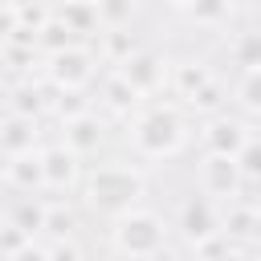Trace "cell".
Here are the masks:
<instances>
[{
	"label": "cell",
	"mask_w": 261,
	"mask_h": 261,
	"mask_svg": "<svg viewBox=\"0 0 261 261\" xmlns=\"http://www.w3.org/2000/svg\"><path fill=\"white\" fill-rule=\"evenodd\" d=\"M184 12H188L196 24L216 29V24H224V20H228V0H192Z\"/></svg>",
	"instance_id": "cell-24"
},
{
	"label": "cell",
	"mask_w": 261,
	"mask_h": 261,
	"mask_svg": "<svg viewBox=\"0 0 261 261\" xmlns=\"http://www.w3.org/2000/svg\"><path fill=\"white\" fill-rule=\"evenodd\" d=\"M45 253H49V261H86L73 237H69V241H49V245H45Z\"/></svg>",
	"instance_id": "cell-28"
},
{
	"label": "cell",
	"mask_w": 261,
	"mask_h": 261,
	"mask_svg": "<svg viewBox=\"0 0 261 261\" xmlns=\"http://www.w3.org/2000/svg\"><path fill=\"white\" fill-rule=\"evenodd\" d=\"M94 12H98L102 29H126L130 16H135V0H98Z\"/></svg>",
	"instance_id": "cell-23"
},
{
	"label": "cell",
	"mask_w": 261,
	"mask_h": 261,
	"mask_svg": "<svg viewBox=\"0 0 261 261\" xmlns=\"http://www.w3.org/2000/svg\"><path fill=\"white\" fill-rule=\"evenodd\" d=\"M102 143H106V122L94 110H82V114L65 118V126H61V147L65 151H73L77 159H90V155H98Z\"/></svg>",
	"instance_id": "cell-9"
},
{
	"label": "cell",
	"mask_w": 261,
	"mask_h": 261,
	"mask_svg": "<svg viewBox=\"0 0 261 261\" xmlns=\"http://www.w3.org/2000/svg\"><path fill=\"white\" fill-rule=\"evenodd\" d=\"M53 16L82 41V37H94V33H102V24H98V12H94V4L90 0H69V4H57L53 8Z\"/></svg>",
	"instance_id": "cell-15"
},
{
	"label": "cell",
	"mask_w": 261,
	"mask_h": 261,
	"mask_svg": "<svg viewBox=\"0 0 261 261\" xmlns=\"http://www.w3.org/2000/svg\"><path fill=\"white\" fill-rule=\"evenodd\" d=\"M98 41H102V45H98V57H106L110 65H122V61L139 49V45H135V37H130L126 29H102V33H98Z\"/></svg>",
	"instance_id": "cell-22"
},
{
	"label": "cell",
	"mask_w": 261,
	"mask_h": 261,
	"mask_svg": "<svg viewBox=\"0 0 261 261\" xmlns=\"http://www.w3.org/2000/svg\"><path fill=\"white\" fill-rule=\"evenodd\" d=\"M196 184H200V196H208L212 204L216 200H237L245 192V179H241V171L228 155H204L200 167H196Z\"/></svg>",
	"instance_id": "cell-7"
},
{
	"label": "cell",
	"mask_w": 261,
	"mask_h": 261,
	"mask_svg": "<svg viewBox=\"0 0 261 261\" xmlns=\"http://www.w3.org/2000/svg\"><path fill=\"white\" fill-rule=\"evenodd\" d=\"M53 4H69V0H53Z\"/></svg>",
	"instance_id": "cell-33"
},
{
	"label": "cell",
	"mask_w": 261,
	"mask_h": 261,
	"mask_svg": "<svg viewBox=\"0 0 261 261\" xmlns=\"http://www.w3.org/2000/svg\"><path fill=\"white\" fill-rule=\"evenodd\" d=\"M37 139H41V126H37V118L8 114V110H4V118H0V155H4V159L33 151V147H37Z\"/></svg>",
	"instance_id": "cell-12"
},
{
	"label": "cell",
	"mask_w": 261,
	"mask_h": 261,
	"mask_svg": "<svg viewBox=\"0 0 261 261\" xmlns=\"http://www.w3.org/2000/svg\"><path fill=\"white\" fill-rule=\"evenodd\" d=\"M33 45L41 49V53H61V49H69V45H77V37L49 12L41 24H37V33H33Z\"/></svg>",
	"instance_id": "cell-20"
},
{
	"label": "cell",
	"mask_w": 261,
	"mask_h": 261,
	"mask_svg": "<svg viewBox=\"0 0 261 261\" xmlns=\"http://www.w3.org/2000/svg\"><path fill=\"white\" fill-rule=\"evenodd\" d=\"M212 261H249V253H245L241 245H228V249H224L220 257H212Z\"/></svg>",
	"instance_id": "cell-30"
},
{
	"label": "cell",
	"mask_w": 261,
	"mask_h": 261,
	"mask_svg": "<svg viewBox=\"0 0 261 261\" xmlns=\"http://www.w3.org/2000/svg\"><path fill=\"white\" fill-rule=\"evenodd\" d=\"M232 106L241 110L237 118H245V122H253L261 114V69L237 73V82H232Z\"/></svg>",
	"instance_id": "cell-16"
},
{
	"label": "cell",
	"mask_w": 261,
	"mask_h": 261,
	"mask_svg": "<svg viewBox=\"0 0 261 261\" xmlns=\"http://www.w3.org/2000/svg\"><path fill=\"white\" fill-rule=\"evenodd\" d=\"M175 228H179V237L192 245V249H200L204 241H212L216 232H220V212H216V204L208 200V196H200V192H192L184 204H179V216H175Z\"/></svg>",
	"instance_id": "cell-8"
},
{
	"label": "cell",
	"mask_w": 261,
	"mask_h": 261,
	"mask_svg": "<svg viewBox=\"0 0 261 261\" xmlns=\"http://www.w3.org/2000/svg\"><path fill=\"white\" fill-rule=\"evenodd\" d=\"M188 143V122L179 114V106H147L135 114L130 126V147L139 159H175Z\"/></svg>",
	"instance_id": "cell-2"
},
{
	"label": "cell",
	"mask_w": 261,
	"mask_h": 261,
	"mask_svg": "<svg viewBox=\"0 0 261 261\" xmlns=\"http://www.w3.org/2000/svg\"><path fill=\"white\" fill-rule=\"evenodd\" d=\"M8 261H49V253H45V241H24Z\"/></svg>",
	"instance_id": "cell-29"
},
{
	"label": "cell",
	"mask_w": 261,
	"mask_h": 261,
	"mask_svg": "<svg viewBox=\"0 0 261 261\" xmlns=\"http://www.w3.org/2000/svg\"><path fill=\"white\" fill-rule=\"evenodd\" d=\"M228 61L237 65V73H245V69H261V33H257V29L237 33L232 45H228Z\"/></svg>",
	"instance_id": "cell-18"
},
{
	"label": "cell",
	"mask_w": 261,
	"mask_h": 261,
	"mask_svg": "<svg viewBox=\"0 0 261 261\" xmlns=\"http://www.w3.org/2000/svg\"><path fill=\"white\" fill-rule=\"evenodd\" d=\"M257 228H261V216H257V204L253 200H228V212L220 216V237L224 241H253L257 237Z\"/></svg>",
	"instance_id": "cell-13"
},
{
	"label": "cell",
	"mask_w": 261,
	"mask_h": 261,
	"mask_svg": "<svg viewBox=\"0 0 261 261\" xmlns=\"http://www.w3.org/2000/svg\"><path fill=\"white\" fill-rule=\"evenodd\" d=\"M94 69H98V57L82 41L61 49V53H49V82H53V90H86Z\"/></svg>",
	"instance_id": "cell-4"
},
{
	"label": "cell",
	"mask_w": 261,
	"mask_h": 261,
	"mask_svg": "<svg viewBox=\"0 0 261 261\" xmlns=\"http://www.w3.org/2000/svg\"><path fill=\"white\" fill-rule=\"evenodd\" d=\"M82 192H86V204L94 212L118 216V212L139 204V196L147 192V179L130 163H98L94 171L82 175Z\"/></svg>",
	"instance_id": "cell-1"
},
{
	"label": "cell",
	"mask_w": 261,
	"mask_h": 261,
	"mask_svg": "<svg viewBox=\"0 0 261 261\" xmlns=\"http://www.w3.org/2000/svg\"><path fill=\"white\" fill-rule=\"evenodd\" d=\"M41 106H45V98H41V90H37L33 82L16 86V90H12V98H8V114H24V118H37V114H41Z\"/></svg>",
	"instance_id": "cell-25"
},
{
	"label": "cell",
	"mask_w": 261,
	"mask_h": 261,
	"mask_svg": "<svg viewBox=\"0 0 261 261\" xmlns=\"http://www.w3.org/2000/svg\"><path fill=\"white\" fill-rule=\"evenodd\" d=\"M224 98H228V94H224L216 82H208V86H204L200 94H192L184 106H192V110H200V114H208V118H212V114H220V110H224Z\"/></svg>",
	"instance_id": "cell-26"
},
{
	"label": "cell",
	"mask_w": 261,
	"mask_h": 261,
	"mask_svg": "<svg viewBox=\"0 0 261 261\" xmlns=\"http://www.w3.org/2000/svg\"><path fill=\"white\" fill-rule=\"evenodd\" d=\"M77 232V212L69 204H45V224H41V237L49 241H69Z\"/></svg>",
	"instance_id": "cell-21"
},
{
	"label": "cell",
	"mask_w": 261,
	"mask_h": 261,
	"mask_svg": "<svg viewBox=\"0 0 261 261\" xmlns=\"http://www.w3.org/2000/svg\"><path fill=\"white\" fill-rule=\"evenodd\" d=\"M163 4H167V8H179V12H184V8L192 4V0H163Z\"/></svg>",
	"instance_id": "cell-32"
},
{
	"label": "cell",
	"mask_w": 261,
	"mask_h": 261,
	"mask_svg": "<svg viewBox=\"0 0 261 261\" xmlns=\"http://www.w3.org/2000/svg\"><path fill=\"white\" fill-rule=\"evenodd\" d=\"M41 175H45V192H73L82 184V159L61 143L41 147Z\"/></svg>",
	"instance_id": "cell-10"
},
{
	"label": "cell",
	"mask_w": 261,
	"mask_h": 261,
	"mask_svg": "<svg viewBox=\"0 0 261 261\" xmlns=\"http://www.w3.org/2000/svg\"><path fill=\"white\" fill-rule=\"evenodd\" d=\"M4 184L20 196H41L45 192V175H41V147L4 159Z\"/></svg>",
	"instance_id": "cell-11"
},
{
	"label": "cell",
	"mask_w": 261,
	"mask_h": 261,
	"mask_svg": "<svg viewBox=\"0 0 261 261\" xmlns=\"http://www.w3.org/2000/svg\"><path fill=\"white\" fill-rule=\"evenodd\" d=\"M167 232L171 224L151 212V208H126L114 216V228H110V245L118 257H130V261H155L163 249H167Z\"/></svg>",
	"instance_id": "cell-3"
},
{
	"label": "cell",
	"mask_w": 261,
	"mask_h": 261,
	"mask_svg": "<svg viewBox=\"0 0 261 261\" xmlns=\"http://www.w3.org/2000/svg\"><path fill=\"white\" fill-rule=\"evenodd\" d=\"M249 139H253V122H245V118H237V114H228V110L204 118V126H200L204 155H228V159H232Z\"/></svg>",
	"instance_id": "cell-6"
},
{
	"label": "cell",
	"mask_w": 261,
	"mask_h": 261,
	"mask_svg": "<svg viewBox=\"0 0 261 261\" xmlns=\"http://www.w3.org/2000/svg\"><path fill=\"white\" fill-rule=\"evenodd\" d=\"M167 69H171V61L159 53V49H135L122 65H114V73L139 94V98H147V94H155L163 82H167Z\"/></svg>",
	"instance_id": "cell-5"
},
{
	"label": "cell",
	"mask_w": 261,
	"mask_h": 261,
	"mask_svg": "<svg viewBox=\"0 0 261 261\" xmlns=\"http://www.w3.org/2000/svg\"><path fill=\"white\" fill-rule=\"evenodd\" d=\"M24 241H33V237H24V232H20L16 224H8V220L0 224V257H4V261H8V257L24 245Z\"/></svg>",
	"instance_id": "cell-27"
},
{
	"label": "cell",
	"mask_w": 261,
	"mask_h": 261,
	"mask_svg": "<svg viewBox=\"0 0 261 261\" xmlns=\"http://www.w3.org/2000/svg\"><path fill=\"white\" fill-rule=\"evenodd\" d=\"M8 8H29V4H37V0H4Z\"/></svg>",
	"instance_id": "cell-31"
},
{
	"label": "cell",
	"mask_w": 261,
	"mask_h": 261,
	"mask_svg": "<svg viewBox=\"0 0 261 261\" xmlns=\"http://www.w3.org/2000/svg\"><path fill=\"white\" fill-rule=\"evenodd\" d=\"M8 224H16L24 237L41 241V224H45V200H41V196H20V200H16V208H12V216H8Z\"/></svg>",
	"instance_id": "cell-19"
},
{
	"label": "cell",
	"mask_w": 261,
	"mask_h": 261,
	"mask_svg": "<svg viewBox=\"0 0 261 261\" xmlns=\"http://www.w3.org/2000/svg\"><path fill=\"white\" fill-rule=\"evenodd\" d=\"M139 102H143V98H139V94H135V90L114 73V69L102 77V106H106L110 114H135V110H139Z\"/></svg>",
	"instance_id": "cell-17"
},
{
	"label": "cell",
	"mask_w": 261,
	"mask_h": 261,
	"mask_svg": "<svg viewBox=\"0 0 261 261\" xmlns=\"http://www.w3.org/2000/svg\"><path fill=\"white\" fill-rule=\"evenodd\" d=\"M90 4H98V0H90Z\"/></svg>",
	"instance_id": "cell-34"
},
{
	"label": "cell",
	"mask_w": 261,
	"mask_h": 261,
	"mask_svg": "<svg viewBox=\"0 0 261 261\" xmlns=\"http://www.w3.org/2000/svg\"><path fill=\"white\" fill-rule=\"evenodd\" d=\"M167 82H171L175 98H179V102H188L192 94H200V90L212 82V73H208V65H204V61L188 57V61H175V65L167 69Z\"/></svg>",
	"instance_id": "cell-14"
}]
</instances>
